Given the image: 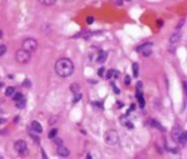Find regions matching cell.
I'll return each mask as SVG.
<instances>
[{"instance_id": "cell-26", "label": "cell", "mask_w": 187, "mask_h": 159, "mask_svg": "<svg viewBox=\"0 0 187 159\" xmlns=\"http://www.w3.org/2000/svg\"><path fill=\"white\" fill-rule=\"evenodd\" d=\"M97 74H98V76H101V77H103V74H104V68H103V67L98 69V72H97Z\"/></svg>"}, {"instance_id": "cell-5", "label": "cell", "mask_w": 187, "mask_h": 159, "mask_svg": "<svg viewBox=\"0 0 187 159\" xmlns=\"http://www.w3.org/2000/svg\"><path fill=\"white\" fill-rule=\"evenodd\" d=\"M104 142L107 145H116L118 143V134L116 131L110 130L104 134Z\"/></svg>"}, {"instance_id": "cell-13", "label": "cell", "mask_w": 187, "mask_h": 159, "mask_svg": "<svg viewBox=\"0 0 187 159\" xmlns=\"http://www.w3.org/2000/svg\"><path fill=\"white\" fill-rule=\"evenodd\" d=\"M17 102V108L18 109H23L25 107V104H26V99L23 97V98H21L20 100H18Z\"/></svg>"}, {"instance_id": "cell-6", "label": "cell", "mask_w": 187, "mask_h": 159, "mask_svg": "<svg viewBox=\"0 0 187 159\" xmlns=\"http://www.w3.org/2000/svg\"><path fill=\"white\" fill-rule=\"evenodd\" d=\"M152 46H153V43L148 42V43H145L142 44L141 46H139L138 48H137V51L142 53L143 56H150L152 54Z\"/></svg>"}, {"instance_id": "cell-16", "label": "cell", "mask_w": 187, "mask_h": 159, "mask_svg": "<svg viewBox=\"0 0 187 159\" xmlns=\"http://www.w3.org/2000/svg\"><path fill=\"white\" fill-rule=\"evenodd\" d=\"M132 72H133V76H135V77H138L139 65L137 63H133V64H132Z\"/></svg>"}, {"instance_id": "cell-2", "label": "cell", "mask_w": 187, "mask_h": 159, "mask_svg": "<svg viewBox=\"0 0 187 159\" xmlns=\"http://www.w3.org/2000/svg\"><path fill=\"white\" fill-rule=\"evenodd\" d=\"M172 137H173L174 140H175L176 143H178V144L185 145L187 142L186 133L182 130L180 127H177V126L174 127L173 131H172Z\"/></svg>"}, {"instance_id": "cell-15", "label": "cell", "mask_w": 187, "mask_h": 159, "mask_svg": "<svg viewBox=\"0 0 187 159\" xmlns=\"http://www.w3.org/2000/svg\"><path fill=\"white\" fill-rule=\"evenodd\" d=\"M70 90H71L73 93H78V92L80 91V87H79L78 83H71V86H70Z\"/></svg>"}, {"instance_id": "cell-19", "label": "cell", "mask_w": 187, "mask_h": 159, "mask_svg": "<svg viewBox=\"0 0 187 159\" xmlns=\"http://www.w3.org/2000/svg\"><path fill=\"white\" fill-rule=\"evenodd\" d=\"M151 126H154V127H158V129H160V130H163L164 131V129H163V127H162V126H161V125H160L159 124V122H157V121H155V120H152V121H151Z\"/></svg>"}, {"instance_id": "cell-31", "label": "cell", "mask_w": 187, "mask_h": 159, "mask_svg": "<svg viewBox=\"0 0 187 159\" xmlns=\"http://www.w3.org/2000/svg\"><path fill=\"white\" fill-rule=\"evenodd\" d=\"M2 86H3V83H2V82H0V88L2 87Z\"/></svg>"}, {"instance_id": "cell-3", "label": "cell", "mask_w": 187, "mask_h": 159, "mask_svg": "<svg viewBox=\"0 0 187 159\" xmlns=\"http://www.w3.org/2000/svg\"><path fill=\"white\" fill-rule=\"evenodd\" d=\"M22 48L28 53H33L37 50V41L33 37H28L22 42Z\"/></svg>"}, {"instance_id": "cell-27", "label": "cell", "mask_w": 187, "mask_h": 159, "mask_svg": "<svg viewBox=\"0 0 187 159\" xmlns=\"http://www.w3.org/2000/svg\"><path fill=\"white\" fill-rule=\"evenodd\" d=\"M125 83H127V85L130 83V77H129V76H126V78H125Z\"/></svg>"}, {"instance_id": "cell-7", "label": "cell", "mask_w": 187, "mask_h": 159, "mask_svg": "<svg viewBox=\"0 0 187 159\" xmlns=\"http://www.w3.org/2000/svg\"><path fill=\"white\" fill-rule=\"evenodd\" d=\"M26 149H28V144H26V142L25 140H17L15 143H14V150L18 152V154H24V152H26Z\"/></svg>"}, {"instance_id": "cell-20", "label": "cell", "mask_w": 187, "mask_h": 159, "mask_svg": "<svg viewBox=\"0 0 187 159\" xmlns=\"http://www.w3.org/2000/svg\"><path fill=\"white\" fill-rule=\"evenodd\" d=\"M56 135H57V130H55V129H54V130H52L50 132H49L48 137L53 139V138H55V137H56Z\"/></svg>"}, {"instance_id": "cell-24", "label": "cell", "mask_w": 187, "mask_h": 159, "mask_svg": "<svg viewBox=\"0 0 187 159\" xmlns=\"http://www.w3.org/2000/svg\"><path fill=\"white\" fill-rule=\"evenodd\" d=\"M82 98V95L81 94H79V93H76V98H75V100H73V103H76V102H78L80 99Z\"/></svg>"}, {"instance_id": "cell-12", "label": "cell", "mask_w": 187, "mask_h": 159, "mask_svg": "<svg viewBox=\"0 0 187 159\" xmlns=\"http://www.w3.org/2000/svg\"><path fill=\"white\" fill-rule=\"evenodd\" d=\"M106 58H107V53L104 51L100 52V54H98V56H97V62L103 64L104 62L106 60Z\"/></svg>"}, {"instance_id": "cell-1", "label": "cell", "mask_w": 187, "mask_h": 159, "mask_svg": "<svg viewBox=\"0 0 187 159\" xmlns=\"http://www.w3.org/2000/svg\"><path fill=\"white\" fill-rule=\"evenodd\" d=\"M55 70L59 77L67 78L72 75V72L75 70V66L69 58H60L56 62Z\"/></svg>"}, {"instance_id": "cell-11", "label": "cell", "mask_w": 187, "mask_h": 159, "mask_svg": "<svg viewBox=\"0 0 187 159\" xmlns=\"http://www.w3.org/2000/svg\"><path fill=\"white\" fill-rule=\"evenodd\" d=\"M137 99H138L140 108H145V99H143V94H142V92H141L139 89H138V91H137Z\"/></svg>"}, {"instance_id": "cell-14", "label": "cell", "mask_w": 187, "mask_h": 159, "mask_svg": "<svg viewBox=\"0 0 187 159\" xmlns=\"http://www.w3.org/2000/svg\"><path fill=\"white\" fill-rule=\"evenodd\" d=\"M38 1L44 6H53L54 3H56L57 0H38Z\"/></svg>"}, {"instance_id": "cell-32", "label": "cell", "mask_w": 187, "mask_h": 159, "mask_svg": "<svg viewBox=\"0 0 187 159\" xmlns=\"http://www.w3.org/2000/svg\"><path fill=\"white\" fill-rule=\"evenodd\" d=\"M128 1H129V0H128Z\"/></svg>"}, {"instance_id": "cell-8", "label": "cell", "mask_w": 187, "mask_h": 159, "mask_svg": "<svg viewBox=\"0 0 187 159\" xmlns=\"http://www.w3.org/2000/svg\"><path fill=\"white\" fill-rule=\"evenodd\" d=\"M57 154H58L60 157L66 158V157H68L70 155V152L67 147H65V146H62V145H59V146L57 147Z\"/></svg>"}, {"instance_id": "cell-10", "label": "cell", "mask_w": 187, "mask_h": 159, "mask_svg": "<svg viewBox=\"0 0 187 159\" xmlns=\"http://www.w3.org/2000/svg\"><path fill=\"white\" fill-rule=\"evenodd\" d=\"M180 38H182V34H180V33H174V34H172L171 37H170V44L178 43L180 41Z\"/></svg>"}, {"instance_id": "cell-25", "label": "cell", "mask_w": 187, "mask_h": 159, "mask_svg": "<svg viewBox=\"0 0 187 159\" xmlns=\"http://www.w3.org/2000/svg\"><path fill=\"white\" fill-rule=\"evenodd\" d=\"M23 86H24V87H26V88L31 87V81H30L28 79H26L24 82H23Z\"/></svg>"}, {"instance_id": "cell-4", "label": "cell", "mask_w": 187, "mask_h": 159, "mask_svg": "<svg viewBox=\"0 0 187 159\" xmlns=\"http://www.w3.org/2000/svg\"><path fill=\"white\" fill-rule=\"evenodd\" d=\"M15 59L20 64H28V62L31 60V53H28L25 50L21 48V50L17 51V53H15Z\"/></svg>"}, {"instance_id": "cell-30", "label": "cell", "mask_w": 187, "mask_h": 159, "mask_svg": "<svg viewBox=\"0 0 187 159\" xmlns=\"http://www.w3.org/2000/svg\"><path fill=\"white\" fill-rule=\"evenodd\" d=\"M2 37V31H0V38Z\"/></svg>"}, {"instance_id": "cell-17", "label": "cell", "mask_w": 187, "mask_h": 159, "mask_svg": "<svg viewBox=\"0 0 187 159\" xmlns=\"http://www.w3.org/2000/svg\"><path fill=\"white\" fill-rule=\"evenodd\" d=\"M14 93V87H8L6 89V95L7 97H11V95H13Z\"/></svg>"}, {"instance_id": "cell-9", "label": "cell", "mask_w": 187, "mask_h": 159, "mask_svg": "<svg viewBox=\"0 0 187 159\" xmlns=\"http://www.w3.org/2000/svg\"><path fill=\"white\" fill-rule=\"evenodd\" d=\"M31 127H32V130L34 131L35 133H42L43 132V126L37 121H33L32 124H31Z\"/></svg>"}, {"instance_id": "cell-28", "label": "cell", "mask_w": 187, "mask_h": 159, "mask_svg": "<svg viewBox=\"0 0 187 159\" xmlns=\"http://www.w3.org/2000/svg\"><path fill=\"white\" fill-rule=\"evenodd\" d=\"M55 143H57L58 145H61L62 144V140L60 139V138H56L55 137Z\"/></svg>"}, {"instance_id": "cell-29", "label": "cell", "mask_w": 187, "mask_h": 159, "mask_svg": "<svg viewBox=\"0 0 187 159\" xmlns=\"http://www.w3.org/2000/svg\"><path fill=\"white\" fill-rule=\"evenodd\" d=\"M2 123H5V120H3V119H0V124H2Z\"/></svg>"}, {"instance_id": "cell-18", "label": "cell", "mask_w": 187, "mask_h": 159, "mask_svg": "<svg viewBox=\"0 0 187 159\" xmlns=\"http://www.w3.org/2000/svg\"><path fill=\"white\" fill-rule=\"evenodd\" d=\"M7 52V46L5 44H0V56H3Z\"/></svg>"}, {"instance_id": "cell-21", "label": "cell", "mask_w": 187, "mask_h": 159, "mask_svg": "<svg viewBox=\"0 0 187 159\" xmlns=\"http://www.w3.org/2000/svg\"><path fill=\"white\" fill-rule=\"evenodd\" d=\"M21 98H23V94L21 93V92H17V93L13 95V100H14V101H18V100H20Z\"/></svg>"}, {"instance_id": "cell-22", "label": "cell", "mask_w": 187, "mask_h": 159, "mask_svg": "<svg viewBox=\"0 0 187 159\" xmlns=\"http://www.w3.org/2000/svg\"><path fill=\"white\" fill-rule=\"evenodd\" d=\"M114 72H115V70H114V69H110V70L107 72V74H106V79H111L112 76L114 75Z\"/></svg>"}, {"instance_id": "cell-23", "label": "cell", "mask_w": 187, "mask_h": 159, "mask_svg": "<svg viewBox=\"0 0 187 159\" xmlns=\"http://www.w3.org/2000/svg\"><path fill=\"white\" fill-rule=\"evenodd\" d=\"M94 21V18L92 17V15H89L88 17V19H87V22H88V24H91V23H93Z\"/></svg>"}]
</instances>
